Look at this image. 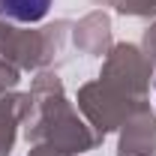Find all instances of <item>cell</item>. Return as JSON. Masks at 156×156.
Masks as SVG:
<instances>
[{"label":"cell","mask_w":156,"mask_h":156,"mask_svg":"<svg viewBox=\"0 0 156 156\" xmlns=\"http://www.w3.org/2000/svg\"><path fill=\"white\" fill-rule=\"evenodd\" d=\"M51 0H0V9L15 21H24V24H33V21L45 18Z\"/></svg>","instance_id":"1"}]
</instances>
